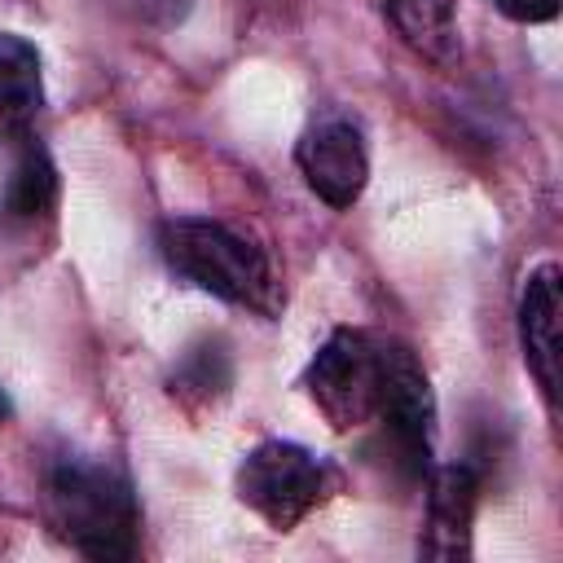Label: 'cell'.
I'll return each instance as SVG.
<instances>
[{"label":"cell","instance_id":"8992f818","mask_svg":"<svg viewBox=\"0 0 563 563\" xmlns=\"http://www.w3.org/2000/svg\"><path fill=\"white\" fill-rule=\"evenodd\" d=\"M295 167L325 207L347 211L369 185V145L361 123L343 110L312 119L295 141Z\"/></svg>","mask_w":563,"mask_h":563},{"label":"cell","instance_id":"9c48e42d","mask_svg":"<svg viewBox=\"0 0 563 563\" xmlns=\"http://www.w3.org/2000/svg\"><path fill=\"white\" fill-rule=\"evenodd\" d=\"M559 312H563V273L559 264H537L519 290V347L550 409L559 400Z\"/></svg>","mask_w":563,"mask_h":563},{"label":"cell","instance_id":"4fadbf2b","mask_svg":"<svg viewBox=\"0 0 563 563\" xmlns=\"http://www.w3.org/2000/svg\"><path fill=\"white\" fill-rule=\"evenodd\" d=\"M114 9H123L141 26H172L189 13V0H114Z\"/></svg>","mask_w":563,"mask_h":563},{"label":"cell","instance_id":"277c9868","mask_svg":"<svg viewBox=\"0 0 563 563\" xmlns=\"http://www.w3.org/2000/svg\"><path fill=\"white\" fill-rule=\"evenodd\" d=\"M303 391L330 431L369 427L383 391V339L356 325L330 330L303 369Z\"/></svg>","mask_w":563,"mask_h":563},{"label":"cell","instance_id":"3957f363","mask_svg":"<svg viewBox=\"0 0 563 563\" xmlns=\"http://www.w3.org/2000/svg\"><path fill=\"white\" fill-rule=\"evenodd\" d=\"M339 493V471L295 440H264L238 466V501L273 532H295Z\"/></svg>","mask_w":563,"mask_h":563},{"label":"cell","instance_id":"52a82bcc","mask_svg":"<svg viewBox=\"0 0 563 563\" xmlns=\"http://www.w3.org/2000/svg\"><path fill=\"white\" fill-rule=\"evenodd\" d=\"M18 150L0 189V233L9 238H40L53 229L57 220V167L48 158V150L40 145V136H31L26 128L13 132Z\"/></svg>","mask_w":563,"mask_h":563},{"label":"cell","instance_id":"5bb4252c","mask_svg":"<svg viewBox=\"0 0 563 563\" xmlns=\"http://www.w3.org/2000/svg\"><path fill=\"white\" fill-rule=\"evenodd\" d=\"M510 22H550L559 13V0H493Z\"/></svg>","mask_w":563,"mask_h":563},{"label":"cell","instance_id":"8fae6325","mask_svg":"<svg viewBox=\"0 0 563 563\" xmlns=\"http://www.w3.org/2000/svg\"><path fill=\"white\" fill-rule=\"evenodd\" d=\"M40 110H44L40 48L18 31H0V123L9 132H22Z\"/></svg>","mask_w":563,"mask_h":563},{"label":"cell","instance_id":"7c38bea8","mask_svg":"<svg viewBox=\"0 0 563 563\" xmlns=\"http://www.w3.org/2000/svg\"><path fill=\"white\" fill-rule=\"evenodd\" d=\"M229 383H233V356H229V343L220 334H207L198 339L172 369L167 378V396L189 409V413H202L211 409L216 400L229 396Z\"/></svg>","mask_w":563,"mask_h":563},{"label":"cell","instance_id":"7a4b0ae2","mask_svg":"<svg viewBox=\"0 0 563 563\" xmlns=\"http://www.w3.org/2000/svg\"><path fill=\"white\" fill-rule=\"evenodd\" d=\"M158 255L180 282H189L233 308H246L264 321H273L286 303L273 260L251 238H242L238 229H229L220 220H207V216L163 220Z\"/></svg>","mask_w":563,"mask_h":563},{"label":"cell","instance_id":"9a60e30c","mask_svg":"<svg viewBox=\"0 0 563 563\" xmlns=\"http://www.w3.org/2000/svg\"><path fill=\"white\" fill-rule=\"evenodd\" d=\"M9 413H13V405H9V396H4V387H0V427L9 422Z\"/></svg>","mask_w":563,"mask_h":563},{"label":"cell","instance_id":"6da1fadb","mask_svg":"<svg viewBox=\"0 0 563 563\" xmlns=\"http://www.w3.org/2000/svg\"><path fill=\"white\" fill-rule=\"evenodd\" d=\"M40 510L48 532L92 563H128L141 554V501L110 462L62 453L44 471Z\"/></svg>","mask_w":563,"mask_h":563},{"label":"cell","instance_id":"30bf717a","mask_svg":"<svg viewBox=\"0 0 563 563\" xmlns=\"http://www.w3.org/2000/svg\"><path fill=\"white\" fill-rule=\"evenodd\" d=\"M387 26L431 66H453L462 57L457 0H378Z\"/></svg>","mask_w":563,"mask_h":563},{"label":"cell","instance_id":"5b68a950","mask_svg":"<svg viewBox=\"0 0 563 563\" xmlns=\"http://www.w3.org/2000/svg\"><path fill=\"white\" fill-rule=\"evenodd\" d=\"M374 422L391 449V462L409 479H427L435 466V391L418 352L400 339H383V391Z\"/></svg>","mask_w":563,"mask_h":563},{"label":"cell","instance_id":"ba28073f","mask_svg":"<svg viewBox=\"0 0 563 563\" xmlns=\"http://www.w3.org/2000/svg\"><path fill=\"white\" fill-rule=\"evenodd\" d=\"M427 484V528L418 541L422 559H440V563H457L471 559V523H475V506H479V471L471 462H449V466H431Z\"/></svg>","mask_w":563,"mask_h":563}]
</instances>
